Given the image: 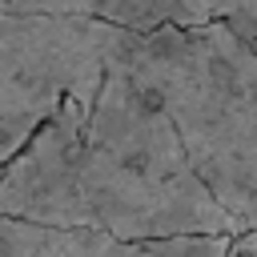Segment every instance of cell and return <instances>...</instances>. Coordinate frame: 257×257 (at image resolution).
I'll return each mask as SVG.
<instances>
[{
  "label": "cell",
  "instance_id": "1",
  "mask_svg": "<svg viewBox=\"0 0 257 257\" xmlns=\"http://www.w3.org/2000/svg\"><path fill=\"white\" fill-rule=\"evenodd\" d=\"M133 44L104 64L92 96H64L0 169V213L128 241L241 233L193 173L165 108L137 84Z\"/></svg>",
  "mask_w": 257,
  "mask_h": 257
},
{
  "label": "cell",
  "instance_id": "3",
  "mask_svg": "<svg viewBox=\"0 0 257 257\" xmlns=\"http://www.w3.org/2000/svg\"><path fill=\"white\" fill-rule=\"evenodd\" d=\"M137 36L92 16L0 12V169L64 96H92L104 64Z\"/></svg>",
  "mask_w": 257,
  "mask_h": 257
},
{
  "label": "cell",
  "instance_id": "5",
  "mask_svg": "<svg viewBox=\"0 0 257 257\" xmlns=\"http://www.w3.org/2000/svg\"><path fill=\"white\" fill-rule=\"evenodd\" d=\"M229 253H257V225L233 233V249H229Z\"/></svg>",
  "mask_w": 257,
  "mask_h": 257
},
{
  "label": "cell",
  "instance_id": "6",
  "mask_svg": "<svg viewBox=\"0 0 257 257\" xmlns=\"http://www.w3.org/2000/svg\"><path fill=\"white\" fill-rule=\"evenodd\" d=\"M229 257H257V253H229Z\"/></svg>",
  "mask_w": 257,
  "mask_h": 257
},
{
  "label": "cell",
  "instance_id": "2",
  "mask_svg": "<svg viewBox=\"0 0 257 257\" xmlns=\"http://www.w3.org/2000/svg\"><path fill=\"white\" fill-rule=\"evenodd\" d=\"M137 84L165 108L209 197L257 225V44L229 24H161L128 48Z\"/></svg>",
  "mask_w": 257,
  "mask_h": 257
},
{
  "label": "cell",
  "instance_id": "4",
  "mask_svg": "<svg viewBox=\"0 0 257 257\" xmlns=\"http://www.w3.org/2000/svg\"><path fill=\"white\" fill-rule=\"evenodd\" d=\"M233 233L112 237L88 225H44L0 213V257H229Z\"/></svg>",
  "mask_w": 257,
  "mask_h": 257
}]
</instances>
